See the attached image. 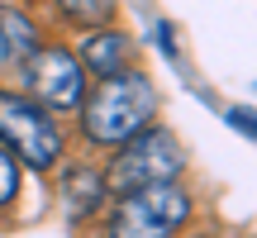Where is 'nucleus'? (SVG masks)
Returning <instances> with one entry per match:
<instances>
[{
  "mask_svg": "<svg viewBox=\"0 0 257 238\" xmlns=\"http://www.w3.org/2000/svg\"><path fill=\"white\" fill-rule=\"evenodd\" d=\"M128 62V38L119 34V29H91V38L81 43V72L91 76H119Z\"/></svg>",
  "mask_w": 257,
  "mask_h": 238,
  "instance_id": "obj_7",
  "label": "nucleus"
},
{
  "mask_svg": "<svg viewBox=\"0 0 257 238\" xmlns=\"http://www.w3.org/2000/svg\"><path fill=\"white\" fill-rule=\"evenodd\" d=\"M0 143H5L19 162H29L34 172H48V167H57V157H62V129H57V119H53L48 105L29 100V95L0 91Z\"/></svg>",
  "mask_w": 257,
  "mask_h": 238,
  "instance_id": "obj_4",
  "label": "nucleus"
},
{
  "mask_svg": "<svg viewBox=\"0 0 257 238\" xmlns=\"http://www.w3.org/2000/svg\"><path fill=\"white\" fill-rule=\"evenodd\" d=\"M229 119H233V124H243V129H252V134H257V119H252V114H243V110H233Z\"/></svg>",
  "mask_w": 257,
  "mask_h": 238,
  "instance_id": "obj_11",
  "label": "nucleus"
},
{
  "mask_svg": "<svg viewBox=\"0 0 257 238\" xmlns=\"http://www.w3.org/2000/svg\"><path fill=\"white\" fill-rule=\"evenodd\" d=\"M15 195H19V157L0 143V210H5Z\"/></svg>",
  "mask_w": 257,
  "mask_h": 238,
  "instance_id": "obj_10",
  "label": "nucleus"
},
{
  "mask_svg": "<svg viewBox=\"0 0 257 238\" xmlns=\"http://www.w3.org/2000/svg\"><path fill=\"white\" fill-rule=\"evenodd\" d=\"M38 48V29L24 10L0 5V72H15L29 62V53Z\"/></svg>",
  "mask_w": 257,
  "mask_h": 238,
  "instance_id": "obj_6",
  "label": "nucleus"
},
{
  "mask_svg": "<svg viewBox=\"0 0 257 238\" xmlns=\"http://www.w3.org/2000/svg\"><path fill=\"white\" fill-rule=\"evenodd\" d=\"M81 86H86V72L67 48L48 43V48H34L29 53V91L48 105V110H72L81 105Z\"/></svg>",
  "mask_w": 257,
  "mask_h": 238,
  "instance_id": "obj_5",
  "label": "nucleus"
},
{
  "mask_svg": "<svg viewBox=\"0 0 257 238\" xmlns=\"http://www.w3.org/2000/svg\"><path fill=\"white\" fill-rule=\"evenodd\" d=\"M57 10L76 29H105L114 19V0H57Z\"/></svg>",
  "mask_w": 257,
  "mask_h": 238,
  "instance_id": "obj_9",
  "label": "nucleus"
},
{
  "mask_svg": "<svg viewBox=\"0 0 257 238\" xmlns=\"http://www.w3.org/2000/svg\"><path fill=\"white\" fill-rule=\"evenodd\" d=\"M153 110H157L153 81L138 76V72H119V76H105L100 91L86 100L81 129H86V138L95 148H119L128 134H138L153 119Z\"/></svg>",
  "mask_w": 257,
  "mask_h": 238,
  "instance_id": "obj_1",
  "label": "nucleus"
},
{
  "mask_svg": "<svg viewBox=\"0 0 257 238\" xmlns=\"http://www.w3.org/2000/svg\"><path fill=\"white\" fill-rule=\"evenodd\" d=\"M62 200H67V210H72L76 219L95 214L100 200H105V176H95L91 167H72V172L62 176Z\"/></svg>",
  "mask_w": 257,
  "mask_h": 238,
  "instance_id": "obj_8",
  "label": "nucleus"
},
{
  "mask_svg": "<svg viewBox=\"0 0 257 238\" xmlns=\"http://www.w3.org/2000/svg\"><path fill=\"white\" fill-rule=\"evenodd\" d=\"M186 219H191V195L176 181H157L119 195L105 238H172Z\"/></svg>",
  "mask_w": 257,
  "mask_h": 238,
  "instance_id": "obj_3",
  "label": "nucleus"
},
{
  "mask_svg": "<svg viewBox=\"0 0 257 238\" xmlns=\"http://www.w3.org/2000/svg\"><path fill=\"white\" fill-rule=\"evenodd\" d=\"M186 167V153L167 129H138L128 134L110 157V172H105V191L124 195V191H138V186H157V181H176Z\"/></svg>",
  "mask_w": 257,
  "mask_h": 238,
  "instance_id": "obj_2",
  "label": "nucleus"
}]
</instances>
